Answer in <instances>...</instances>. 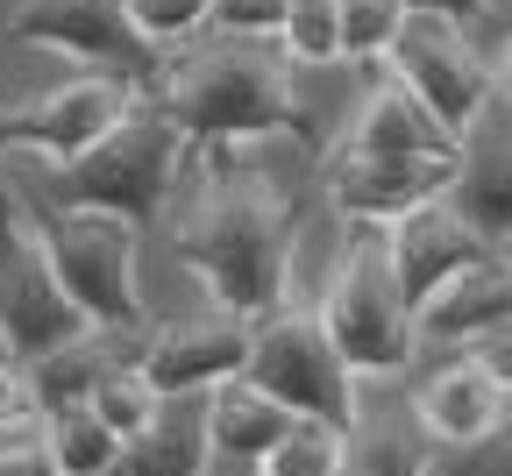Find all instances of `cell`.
Masks as SVG:
<instances>
[{
    "label": "cell",
    "instance_id": "21",
    "mask_svg": "<svg viewBox=\"0 0 512 476\" xmlns=\"http://www.w3.org/2000/svg\"><path fill=\"white\" fill-rule=\"evenodd\" d=\"M86 413L121 441V455L136 448L150 427H157V413H164V398L136 377V363H107L100 377H93V391H86Z\"/></svg>",
    "mask_w": 512,
    "mask_h": 476
},
{
    "label": "cell",
    "instance_id": "12",
    "mask_svg": "<svg viewBox=\"0 0 512 476\" xmlns=\"http://www.w3.org/2000/svg\"><path fill=\"white\" fill-rule=\"evenodd\" d=\"M456 157H328V199L349 228H392L448 192Z\"/></svg>",
    "mask_w": 512,
    "mask_h": 476
},
{
    "label": "cell",
    "instance_id": "4",
    "mask_svg": "<svg viewBox=\"0 0 512 476\" xmlns=\"http://www.w3.org/2000/svg\"><path fill=\"white\" fill-rule=\"evenodd\" d=\"M328 349L342 356L349 377H406V363L420 356V334H413V313L392 285V263H384V235L377 228H349L342 242V263L328 292L313 306Z\"/></svg>",
    "mask_w": 512,
    "mask_h": 476
},
{
    "label": "cell",
    "instance_id": "30",
    "mask_svg": "<svg viewBox=\"0 0 512 476\" xmlns=\"http://www.w3.org/2000/svg\"><path fill=\"white\" fill-rule=\"evenodd\" d=\"M0 476H57V469H50L43 441H8L0 448Z\"/></svg>",
    "mask_w": 512,
    "mask_h": 476
},
{
    "label": "cell",
    "instance_id": "1",
    "mask_svg": "<svg viewBox=\"0 0 512 476\" xmlns=\"http://www.w3.org/2000/svg\"><path fill=\"white\" fill-rule=\"evenodd\" d=\"M292 249H299V199L264 164H235L228 150H207L178 199L171 256L207 285L214 313H235L249 327L271 320L292 299Z\"/></svg>",
    "mask_w": 512,
    "mask_h": 476
},
{
    "label": "cell",
    "instance_id": "27",
    "mask_svg": "<svg viewBox=\"0 0 512 476\" xmlns=\"http://www.w3.org/2000/svg\"><path fill=\"white\" fill-rule=\"evenodd\" d=\"M43 420V405H36V384H29V363H8L0 356V434H22Z\"/></svg>",
    "mask_w": 512,
    "mask_h": 476
},
{
    "label": "cell",
    "instance_id": "32",
    "mask_svg": "<svg viewBox=\"0 0 512 476\" xmlns=\"http://www.w3.org/2000/svg\"><path fill=\"white\" fill-rule=\"evenodd\" d=\"M484 72H491V100L512 107V36L498 43V57H484Z\"/></svg>",
    "mask_w": 512,
    "mask_h": 476
},
{
    "label": "cell",
    "instance_id": "11",
    "mask_svg": "<svg viewBox=\"0 0 512 476\" xmlns=\"http://www.w3.org/2000/svg\"><path fill=\"white\" fill-rule=\"evenodd\" d=\"M242 356H249V320H235V313H200V320L150 327L143 349H136V377H143L157 398H207L214 384L242 377Z\"/></svg>",
    "mask_w": 512,
    "mask_h": 476
},
{
    "label": "cell",
    "instance_id": "29",
    "mask_svg": "<svg viewBox=\"0 0 512 476\" xmlns=\"http://www.w3.org/2000/svg\"><path fill=\"white\" fill-rule=\"evenodd\" d=\"M463 356H470V370H477V377H484V384H491V391L512 405V327H491V334H477V342H470Z\"/></svg>",
    "mask_w": 512,
    "mask_h": 476
},
{
    "label": "cell",
    "instance_id": "28",
    "mask_svg": "<svg viewBox=\"0 0 512 476\" xmlns=\"http://www.w3.org/2000/svg\"><path fill=\"white\" fill-rule=\"evenodd\" d=\"M434 476H512V413H505V427H498L491 441H477V448H463V455H448Z\"/></svg>",
    "mask_w": 512,
    "mask_h": 476
},
{
    "label": "cell",
    "instance_id": "6",
    "mask_svg": "<svg viewBox=\"0 0 512 476\" xmlns=\"http://www.w3.org/2000/svg\"><path fill=\"white\" fill-rule=\"evenodd\" d=\"M242 384H256L271 405H285L292 420H313V427H363V405H356V377L342 370V356L328 349L320 320L285 299L271 320L249 327V356H242Z\"/></svg>",
    "mask_w": 512,
    "mask_h": 476
},
{
    "label": "cell",
    "instance_id": "22",
    "mask_svg": "<svg viewBox=\"0 0 512 476\" xmlns=\"http://www.w3.org/2000/svg\"><path fill=\"white\" fill-rule=\"evenodd\" d=\"M285 64H342V0H285V22L271 36Z\"/></svg>",
    "mask_w": 512,
    "mask_h": 476
},
{
    "label": "cell",
    "instance_id": "10",
    "mask_svg": "<svg viewBox=\"0 0 512 476\" xmlns=\"http://www.w3.org/2000/svg\"><path fill=\"white\" fill-rule=\"evenodd\" d=\"M136 100H143L136 86H121L107 72H79V79H64V86H43V93L15 100V107H0V157L22 150V157H43V164H72Z\"/></svg>",
    "mask_w": 512,
    "mask_h": 476
},
{
    "label": "cell",
    "instance_id": "8",
    "mask_svg": "<svg viewBox=\"0 0 512 476\" xmlns=\"http://www.w3.org/2000/svg\"><path fill=\"white\" fill-rule=\"evenodd\" d=\"M384 79L406 86L441 128L448 143H463V135L498 107L491 100V72H484V50L441 15H406L392 50H384Z\"/></svg>",
    "mask_w": 512,
    "mask_h": 476
},
{
    "label": "cell",
    "instance_id": "9",
    "mask_svg": "<svg viewBox=\"0 0 512 476\" xmlns=\"http://www.w3.org/2000/svg\"><path fill=\"white\" fill-rule=\"evenodd\" d=\"M8 43L72 57V64H86V72H107L121 86H136L143 100L164 79V50H150L136 29H128L121 0H15Z\"/></svg>",
    "mask_w": 512,
    "mask_h": 476
},
{
    "label": "cell",
    "instance_id": "23",
    "mask_svg": "<svg viewBox=\"0 0 512 476\" xmlns=\"http://www.w3.org/2000/svg\"><path fill=\"white\" fill-rule=\"evenodd\" d=\"M256 476H349V441L335 427L292 420V434L256 462Z\"/></svg>",
    "mask_w": 512,
    "mask_h": 476
},
{
    "label": "cell",
    "instance_id": "31",
    "mask_svg": "<svg viewBox=\"0 0 512 476\" xmlns=\"http://www.w3.org/2000/svg\"><path fill=\"white\" fill-rule=\"evenodd\" d=\"M399 8L406 15H441V22H456V29H470L484 8H491V0H399Z\"/></svg>",
    "mask_w": 512,
    "mask_h": 476
},
{
    "label": "cell",
    "instance_id": "7",
    "mask_svg": "<svg viewBox=\"0 0 512 476\" xmlns=\"http://www.w3.org/2000/svg\"><path fill=\"white\" fill-rule=\"evenodd\" d=\"M86 334L93 327L79 320V306L50 278V256L36 242L29 199L15 192V178H0V356L8 363H43L57 349L86 342Z\"/></svg>",
    "mask_w": 512,
    "mask_h": 476
},
{
    "label": "cell",
    "instance_id": "34",
    "mask_svg": "<svg viewBox=\"0 0 512 476\" xmlns=\"http://www.w3.org/2000/svg\"><path fill=\"white\" fill-rule=\"evenodd\" d=\"M114 476H128V469H114Z\"/></svg>",
    "mask_w": 512,
    "mask_h": 476
},
{
    "label": "cell",
    "instance_id": "35",
    "mask_svg": "<svg viewBox=\"0 0 512 476\" xmlns=\"http://www.w3.org/2000/svg\"><path fill=\"white\" fill-rule=\"evenodd\" d=\"M0 178H8V171H0Z\"/></svg>",
    "mask_w": 512,
    "mask_h": 476
},
{
    "label": "cell",
    "instance_id": "13",
    "mask_svg": "<svg viewBox=\"0 0 512 476\" xmlns=\"http://www.w3.org/2000/svg\"><path fill=\"white\" fill-rule=\"evenodd\" d=\"M441 207L456 214L491 256L512 249V121H477L456 143V178H448Z\"/></svg>",
    "mask_w": 512,
    "mask_h": 476
},
{
    "label": "cell",
    "instance_id": "36",
    "mask_svg": "<svg viewBox=\"0 0 512 476\" xmlns=\"http://www.w3.org/2000/svg\"><path fill=\"white\" fill-rule=\"evenodd\" d=\"M505 256H512V249H505Z\"/></svg>",
    "mask_w": 512,
    "mask_h": 476
},
{
    "label": "cell",
    "instance_id": "26",
    "mask_svg": "<svg viewBox=\"0 0 512 476\" xmlns=\"http://www.w3.org/2000/svg\"><path fill=\"white\" fill-rule=\"evenodd\" d=\"M278 22H285V0H214L207 8V29L228 43H271Z\"/></svg>",
    "mask_w": 512,
    "mask_h": 476
},
{
    "label": "cell",
    "instance_id": "14",
    "mask_svg": "<svg viewBox=\"0 0 512 476\" xmlns=\"http://www.w3.org/2000/svg\"><path fill=\"white\" fill-rule=\"evenodd\" d=\"M377 235H384V263H392V285H399L406 313H420L448 278H463L470 263L491 256L456 214L441 207V199L420 207V214H406V221H392V228H377Z\"/></svg>",
    "mask_w": 512,
    "mask_h": 476
},
{
    "label": "cell",
    "instance_id": "33",
    "mask_svg": "<svg viewBox=\"0 0 512 476\" xmlns=\"http://www.w3.org/2000/svg\"><path fill=\"white\" fill-rule=\"evenodd\" d=\"M192 476H256V469H242V462H221V455H207V462L192 469Z\"/></svg>",
    "mask_w": 512,
    "mask_h": 476
},
{
    "label": "cell",
    "instance_id": "17",
    "mask_svg": "<svg viewBox=\"0 0 512 476\" xmlns=\"http://www.w3.org/2000/svg\"><path fill=\"white\" fill-rule=\"evenodd\" d=\"M200 427H207V455L256 469V462H264V455L292 434V413H285V405H271L256 384L228 377V384H214V391L200 398Z\"/></svg>",
    "mask_w": 512,
    "mask_h": 476
},
{
    "label": "cell",
    "instance_id": "3",
    "mask_svg": "<svg viewBox=\"0 0 512 476\" xmlns=\"http://www.w3.org/2000/svg\"><path fill=\"white\" fill-rule=\"evenodd\" d=\"M185 164H192V143L171 128V114L157 100H136L93 150H79L72 164H43V178L15 192L43 214H114L128 228H150L157 214H171Z\"/></svg>",
    "mask_w": 512,
    "mask_h": 476
},
{
    "label": "cell",
    "instance_id": "18",
    "mask_svg": "<svg viewBox=\"0 0 512 476\" xmlns=\"http://www.w3.org/2000/svg\"><path fill=\"white\" fill-rule=\"evenodd\" d=\"M342 150H349V157H456L448 128H441L406 86H392V79L363 100L356 128L342 135Z\"/></svg>",
    "mask_w": 512,
    "mask_h": 476
},
{
    "label": "cell",
    "instance_id": "19",
    "mask_svg": "<svg viewBox=\"0 0 512 476\" xmlns=\"http://www.w3.org/2000/svg\"><path fill=\"white\" fill-rule=\"evenodd\" d=\"M200 462H207V427H200V405L192 398H164L157 427L121 455L128 476H192Z\"/></svg>",
    "mask_w": 512,
    "mask_h": 476
},
{
    "label": "cell",
    "instance_id": "25",
    "mask_svg": "<svg viewBox=\"0 0 512 476\" xmlns=\"http://www.w3.org/2000/svg\"><path fill=\"white\" fill-rule=\"evenodd\" d=\"M399 22H406L399 0H342V57H349V64L384 57V50H392V36H399Z\"/></svg>",
    "mask_w": 512,
    "mask_h": 476
},
{
    "label": "cell",
    "instance_id": "2",
    "mask_svg": "<svg viewBox=\"0 0 512 476\" xmlns=\"http://www.w3.org/2000/svg\"><path fill=\"white\" fill-rule=\"evenodd\" d=\"M171 128L185 143H207V150H228V143H264V135H292V143H313V121H306V100L292 86V64L271 50V43H200L185 57H164V79L150 93Z\"/></svg>",
    "mask_w": 512,
    "mask_h": 476
},
{
    "label": "cell",
    "instance_id": "16",
    "mask_svg": "<svg viewBox=\"0 0 512 476\" xmlns=\"http://www.w3.org/2000/svg\"><path fill=\"white\" fill-rule=\"evenodd\" d=\"M505 413H512V405L470 370V356L448 363V370H434V377L413 391V420H420V434H427L434 448H448V455H463V448L491 441V434L505 427Z\"/></svg>",
    "mask_w": 512,
    "mask_h": 476
},
{
    "label": "cell",
    "instance_id": "15",
    "mask_svg": "<svg viewBox=\"0 0 512 476\" xmlns=\"http://www.w3.org/2000/svg\"><path fill=\"white\" fill-rule=\"evenodd\" d=\"M491 327H512V256L470 263L463 278H448V285L413 313V334H420V342H448V349H470L477 334H491Z\"/></svg>",
    "mask_w": 512,
    "mask_h": 476
},
{
    "label": "cell",
    "instance_id": "5",
    "mask_svg": "<svg viewBox=\"0 0 512 476\" xmlns=\"http://www.w3.org/2000/svg\"><path fill=\"white\" fill-rule=\"evenodd\" d=\"M36 221V242L50 256V278L57 292L79 306V320L93 334H143L150 327V306H143V278H136V242L143 228H128L114 214H43L29 207Z\"/></svg>",
    "mask_w": 512,
    "mask_h": 476
},
{
    "label": "cell",
    "instance_id": "20",
    "mask_svg": "<svg viewBox=\"0 0 512 476\" xmlns=\"http://www.w3.org/2000/svg\"><path fill=\"white\" fill-rule=\"evenodd\" d=\"M43 455L57 476H114L121 469V441L86 413V405H57V413H43Z\"/></svg>",
    "mask_w": 512,
    "mask_h": 476
},
{
    "label": "cell",
    "instance_id": "24",
    "mask_svg": "<svg viewBox=\"0 0 512 476\" xmlns=\"http://www.w3.org/2000/svg\"><path fill=\"white\" fill-rule=\"evenodd\" d=\"M207 8H214V0H121L128 29H136L150 50H164V57H171L185 36L207 29Z\"/></svg>",
    "mask_w": 512,
    "mask_h": 476
}]
</instances>
